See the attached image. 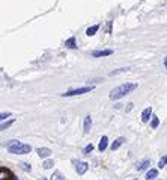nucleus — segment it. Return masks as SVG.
<instances>
[{"instance_id": "obj_5", "label": "nucleus", "mask_w": 167, "mask_h": 180, "mask_svg": "<svg viewBox=\"0 0 167 180\" xmlns=\"http://www.w3.org/2000/svg\"><path fill=\"white\" fill-rule=\"evenodd\" d=\"M75 169H77V172H78V174H84V172L89 169V165H87L86 162H78V163H77V166H75Z\"/></svg>"}, {"instance_id": "obj_20", "label": "nucleus", "mask_w": 167, "mask_h": 180, "mask_svg": "<svg viewBox=\"0 0 167 180\" xmlns=\"http://www.w3.org/2000/svg\"><path fill=\"white\" fill-rule=\"evenodd\" d=\"M20 166H21L24 171H30V165H29V163H26V162H21V163H20Z\"/></svg>"}, {"instance_id": "obj_25", "label": "nucleus", "mask_w": 167, "mask_h": 180, "mask_svg": "<svg viewBox=\"0 0 167 180\" xmlns=\"http://www.w3.org/2000/svg\"><path fill=\"white\" fill-rule=\"evenodd\" d=\"M164 65H165V68H167V58L164 59Z\"/></svg>"}, {"instance_id": "obj_4", "label": "nucleus", "mask_w": 167, "mask_h": 180, "mask_svg": "<svg viewBox=\"0 0 167 180\" xmlns=\"http://www.w3.org/2000/svg\"><path fill=\"white\" fill-rule=\"evenodd\" d=\"M38 154H39L41 159H47V157L51 154V150H50V148H45V147H41V148H38Z\"/></svg>"}, {"instance_id": "obj_21", "label": "nucleus", "mask_w": 167, "mask_h": 180, "mask_svg": "<svg viewBox=\"0 0 167 180\" xmlns=\"http://www.w3.org/2000/svg\"><path fill=\"white\" fill-rule=\"evenodd\" d=\"M5 174L8 175V171L5 168H2V169H0V180H5Z\"/></svg>"}, {"instance_id": "obj_6", "label": "nucleus", "mask_w": 167, "mask_h": 180, "mask_svg": "<svg viewBox=\"0 0 167 180\" xmlns=\"http://www.w3.org/2000/svg\"><path fill=\"white\" fill-rule=\"evenodd\" d=\"M111 53H113V50H110V49H107V50H96V52L92 53V56L101 58V56H108V55H111Z\"/></svg>"}, {"instance_id": "obj_14", "label": "nucleus", "mask_w": 167, "mask_h": 180, "mask_svg": "<svg viewBox=\"0 0 167 180\" xmlns=\"http://www.w3.org/2000/svg\"><path fill=\"white\" fill-rule=\"evenodd\" d=\"M65 44H66V47H68V49H75V47H77V46H75V38H74V36H72V38H69V39H66V43H65Z\"/></svg>"}, {"instance_id": "obj_24", "label": "nucleus", "mask_w": 167, "mask_h": 180, "mask_svg": "<svg viewBox=\"0 0 167 180\" xmlns=\"http://www.w3.org/2000/svg\"><path fill=\"white\" fill-rule=\"evenodd\" d=\"M9 115H11L9 112H3L2 114V120H6V117H9Z\"/></svg>"}, {"instance_id": "obj_8", "label": "nucleus", "mask_w": 167, "mask_h": 180, "mask_svg": "<svg viewBox=\"0 0 167 180\" xmlns=\"http://www.w3.org/2000/svg\"><path fill=\"white\" fill-rule=\"evenodd\" d=\"M150 114H152V109H150V108H146V109L143 111V114H141V121H143V123H147L149 118H150Z\"/></svg>"}, {"instance_id": "obj_9", "label": "nucleus", "mask_w": 167, "mask_h": 180, "mask_svg": "<svg viewBox=\"0 0 167 180\" xmlns=\"http://www.w3.org/2000/svg\"><path fill=\"white\" fill-rule=\"evenodd\" d=\"M90 127H92V118H90V115H87L84 118V133L86 135L90 132Z\"/></svg>"}, {"instance_id": "obj_23", "label": "nucleus", "mask_w": 167, "mask_h": 180, "mask_svg": "<svg viewBox=\"0 0 167 180\" xmlns=\"http://www.w3.org/2000/svg\"><path fill=\"white\" fill-rule=\"evenodd\" d=\"M92 150H93V145H92V144H90V145H87V147H86V148H84V153H90V151H92Z\"/></svg>"}, {"instance_id": "obj_11", "label": "nucleus", "mask_w": 167, "mask_h": 180, "mask_svg": "<svg viewBox=\"0 0 167 180\" xmlns=\"http://www.w3.org/2000/svg\"><path fill=\"white\" fill-rule=\"evenodd\" d=\"M107 142H108L107 136H102V138H101V141H99V145H98L99 151H104V150L107 148Z\"/></svg>"}, {"instance_id": "obj_15", "label": "nucleus", "mask_w": 167, "mask_h": 180, "mask_svg": "<svg viewBox=\"0 0 167 180\" xmlns=\"http://www.w3.org/2000/svg\"><path fill=\"white\" fill-rule=\"evenodd\" d=\"M51 180H66V178H65V177H63L59 171H54V174L51 175Z\"/></svg>"}, {"instance_id": "obj_19", "label": "nucleus", "mask_w": 167, "mask_h": 180, "mask_svg": "<svg viewBox=\"0 0 167 180\" xmlns=\"http://www.w3.org/2000/svg\"><path fill=\"white\" fill-rule=\"evenodd\" d=\"M12 123H14V120H11V121H8V123H2V130H6V129H8Z\"/></svg>"}, {"instance_id": "obj_7", "label": "nucleus", "mask_w": 167, "mask_h": 180, "mask_svg": "<svg viewBox=\"0 0 167 180\" xmlns=\"http://www.w3.org/2000/svg\"><path fill=\"white\" fill-rule=\"evenodd\" d=\"M149 165H150V162H149L147 159H144V160H141V162H137L135 169H137V171H143V169H146Z\"/></svg>"}, {"instance_id": "obj_2", "label": "nucleus", "mask_w": 167, "mask_h": 180, "mask_svg": "<svg viewBox=\"0 0 167 180\" xmlns=\"http://www.w3.org/2000/svg\"><path fill=\"white\" fill-rule=\"evenodd\" d=\"M8 150L12 154H26V153L32 151V147L24 144V142H20V141H9L8 142Z\"/></svg>"}, {"instance_id": "obj_16", "label": "nucleus", "mask_w": 167, "mask_h": 180, "mask_svg": "<svg viewBox=\"0 0 167 180\" xmlns=\"http://www.w3.org/2000/svg\"><path fill=\"white\" fill-rule=\"evenodd\" d=\"M158 124H159V120H158V117H152L150 127H152V129H156V127H158Z\"/></svg>"}, {"instance_id": "obj_27", "label": "nucleus", "mask_w": 167, "mask_h": 180, "mask_svg": "<svg viewBox=\"0 0 167 180\" xmlns=\"http://www.w3.org/2000/svg\"><path fill=\"white\" fill-rule=\"evenodd\" d=\"M11 180H18V178H17V177H12V178H11Z\"/></svg>"}, {"instance_id": "obj_13", "label": "nucleus", "mask_w": 167, "mask_h": 180, "mask_svg": "<svg viewBox=\"0 0 167 180\" xmlns=\"http://www.w3.org/2000/svg\"><path fill=\"white\" fill-rule=\"evenodd\" d=\"M158 175V171L156 169H149L147 172H146V178L147 180H152V178H155Z\"/></svg>"}, {"instance_id": "obj_1", "label": "nucleus", "mask_w": 167, "mask_h": 180, "mask_svg": "<svg viewBox=\"0 0 167 180\" xmlns=\"http://www.w3.org/2000/svg\"><path fill=\"white\" fill-rule=\"evenodd\" d=\"M135 88H137V83H123V85L111 89L110 91V99L111 100H119V99L125 97L126 94H129L131 91H134Z\"/></svg>"}, {"instance_id": "obj_18", "label": "nucleus", "mask_w": 167, "mask_h": 180, "mask_svg": "<svg viewBox=\"0 0 167 180\" xmlns=\"http://www.w3.org/2000/svg\"><path fill=\"white\" fill-rule=\"evenodd\" d=\"M42 166H44V168H47V169H50L51 166H54V162H53V160H45Z\"/></svg>"}, {"instance_id": "obj_3", "label": "nucleus", "mask_w": 167, "mask_h": 180, "mask_svg": "<svg viewBox=\"0 0 167 180\" xmlns=\"http://www.w3.org/2000/svg\"><path fill=\"white\" fill-rule=\"evenodd\" d=\"M93 86H84V88H77V89H71V91L62 94L63 97H72V96H80V94H86L89 91H92Z\"/></svg>"}, {"instance_id": "obj_10", "label": "nucleus", "mask_w": 167, "mask_h": 180, "mask_svg": "<svg viewBox=\"0 0 167 180\" xmlns=\"http://www.w3.org/2000/svg\"><path fill=\"white\" fill-rule=\"evenodd\" d=\"M123 142H125V138H117V139H114V142L111 144V150H113V151H114V150H117V148H119Z\"/></svg>"}, {"instance_id": "obj_17", "label": "nucleus", "mask_w": 167, "mask_h": 180, "mask_svg": "<svg viewBox=\"0 0 167 180\" xmlns=\"http://www.w3.org/2000/svg\"><path fill=\"white\" fill-rule=\"evenodd\" d=\"M165 163H167V154H165V156H162V157L159 159L158 166H159V168H164V166H165Z\"/></svg>"}, {"instance_id": "obj_26", "label": "nucleus", "mask_w": 167, "mask_h": 180, "mask_svg": "<svg viewBox=\"0 0 167 180\" xmlns=\"http://www.w3.org/2000/svg\"><path fill=\"white\" fill-rule=\"evenodd\" d=\"M39 180H47V178H45V177H41V178H39Z\"/></svg>"}, {"instance_id": "obj_12", "label": "nucleus", "mask_w": 167, "mask_h": 180, "mask_svg": "<svg viewBox=\"0 0 167 180\" xmlns=\"http://www.w3.org/2000/svg\"><path fill=\"white\" fill-rule=\"evenodd\" d=\"M98 29H99V26L95 24V26H92V27H89V29L86 30V35H87V36H93V35L98 32Z\"/></svg>"}, {"instance_id": "obj_22", "label": "nucleus", "mask_w": 167, "mask_h": 180, "mask_svg": "<svg viewBox=\"0 0 167 180\" xmlns=\"http://www.w3.org/2000/svg\"><path fill=\"white\" fill-rule=\"evenodd\" d=\"M125 70H126V68H120V70H117V71H111V73H110V76H114V74H117V73H123Z\"/></svg>"}]
</instances>
